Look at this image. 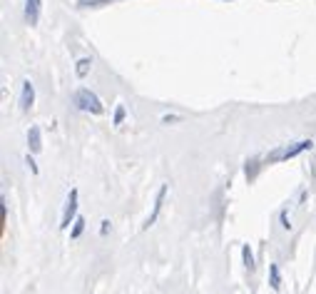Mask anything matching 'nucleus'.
<instances>
[{"label": "nucleus", "instance_id": "5", "mask_svg": "<svg viewBox=\"0 0 316 294\" xmlns=\"http://www.w3.org/2000/svg\"><path fill=\"white\" fill-rule=\"evenodd\" d=\"M164 197H167V185H162V187H159L157 200H155V210H152V215L147 217L145 227H152V225H155V220H157V215H159V210H162V205H164Z\"/></svg>", "mask_w": 316, "mask_h": 294}, {"label": "nucleus", "instance_id": "13", "mask_svg": "<svg viewBox=\"0 0 316 294\" xmlns=\"http://www.w3.org/2000/svg\"><path fill=\"white\" fill-rule=\"evenodd\" d=\"M102 2H110V0H80L82 7H95V5H102Z\"/></svg>", "mask_w": 316, "mask_h": 294}, {"label": "nucleus", "instance_id": "7", "mask_svg": "<svg viewBox=\"0 0 316 294\" xmlns=\"http://www.w3.org/2000/svg\"><path fill=\"white\" fill-rule=\"evenodd\" d=\"M27 147H30V152H40L42 150V140H40V127H30L27 130Z\"/></svg>", "mask_w": 316, "mask_h": 294}, {"label": "nucleus", "instance_id": "12", "mask_svg": "<svg viewBox=\"0 0 316 294\" xmlns=\"http://www.w3.org/2000/svg\"><path fill=\"white\" fill-rule=\"evenodd\" d=\"M257 167H259V162H257V160L247 162V177H249V180H254V175H257Z\"/></svg>", "mask_w": 316, "mask_h": 294}, {"label": "nucleus", "instance_id": "8", "mask_svg": "<svg viewBox=\"0 0 316 294\" xmlns=\"http://www.w3.org/2000/svg\"><path fill=\"white\" fill-rule=\"evenodd\" d=\"M269 285L274 292L282 290V272H279V265H269Z\"/></svg>", "mask_w": 316, "mask_h": 294}, {"label": "nucleus", "instance_id": "6", "mask_svg": "<svg viewBox=\"0 0 316 294\" xmlns=\"http://www.w3.org/2000/svg\"><path fill=\"white\" fill-rule=\"evenodd\" d=\"M25 20H27V25H37V20H40V0H25Z\"/></svg>", "mask_w": 316, "mask_h": 294}, {"label": "nucleus", "instance_id": "10", "mask_svg": "<svg viewBox=\"0 0 316 294\" xmlns=\"http://www.w3.org/2000/svg\"><path fill=\"white\" fill-rule=\"evenodd\" d=\"M242 257H244V267H247V270H254V255H252L249 245L242 247Z\"/></svg>", "mask_w": 316, "mask_h": 294}, {"label": "nucleus", "instance_id": "2", "mask_svg": "<svg viewBox=\"0 0 316 294\" xmlns=\"http://www.w3.org/2000/svg\"><path fill=\"white\" fill-rule=\"evenodd\" d=\"M75 105H77L80 110H85V112H92V115H100V112H102V102H100V97H97L92 90H87V87L77 90V95H75Z\"/></svg>", "mask_w": 316, "mask_h": 294}, {"label": "nucleus", "instance_id": "15", "mask_svg": "<svg viewBox=\"0 0 316 294\" xmlns=\"http://www.w3.org/2000/svg\"><path fill=\"white\" fill-rule=\"evenodd\" d=\"M5 215H7V207H5V197H0V220L5 225Z\"/></svg>", "mask_w": 316, "mask_h": 294}, {"label": "nucleus", "instance_id": "14", "mask_svg": "<svg viewBox=\"0 0 316 294\" xmlns=\"http://www.w3.org/2000/svg\"><path fill=\"white\" fill-rule=\"evenodd\" d=\"M122 120H125V107L120 105V107H117V112H115V125H122Z\"/></svg>", "mask_w": 316, "mask_h": 294}, {"label": "nucleus", "instance_id": "17", "mask_svg": "<svg viewBox=\"0 0 316 294\" xmlns=\"http://www.w3.org/2000/svg\"><path fill=\"white\" fill-rule=\"evenodd\" d=\"M282 225H284V227H287V230H289V227H292V225H289V215H287V212H282Z\"/></svg>", "mask_w": 316, "mask_h": 294}, {"label": "nucleus", "instance_id": "9", "mask_svg": "<svg viewBox=\"0 0 316 294\" xmlns=\"http://www.w3.org/2000/svg\"><path fill=\"white\" fill-rule=\"evenodd\" d=\"M90 67H92V60L90 57H82V60H77V77H85L87 72H90Z\"/></svg>", "mask_w": 316, "mask_h": 294}, {"label": "nucleus", "instance_id": "1", "mask_svg": "<svg viewBox=\"0 0 316 294\" xmlns=\"http://www.w3.org/2000/svg\"><path fill=\"white\" fill-rule=\"evenodd\" d=\"M312 140H302V142H294V145H287V147H279L274 152L267 155V162H282V160H289V157H297L299 152L304 150H312Z\"/></svg>", "mask_w": 316, "mask_h": 294}, {"label": "nucleus", "instance_id": "3", "mask_svg": "<svg viewBox=\"0 0 316 294\" xmlns=\"http://www.w3.org/2000/svg\"><path fill=\"white\" fill-rule=\"evenodd\" d=\"M75 212H77V190H70L67 202H65V212H62V222H60L62 230L70 227V222L75 220Z\"/></svg>", "mask_w": 316, "mask_h": 294}, {"label": "nucleus", "instance_id": "11", "mask_svg": "<svg viewBox=\"0 0 316 294\" xmlns=\"http://www.w3.org/2000/svg\"><path fill=\"white\" fill-rule=\"evenodd\" d=\"M82 232H85V220H82V217H77V220H75V227H72V235H70V237H72V240H77Z\"/></svg>", "mask_w": 316, "mask_h": 294}, {"label": "nucleus", "instance_id": "18", "mask_svg": "<svg viewBox=\"0 0 316 294\" xmlns=\"http://www.w3.org/2000/svg\"><path fill=\"white\" fill-rule=\"evenodd\" d=\"M27 165H30V170H32V172H37V165H35V160H32V157H27Z\"/></svg>", "mask_w": 316, "mask_h": 294}, {"label": "nucleus", "instance_id": "16", "mask_svg": "<svg viewBox=\"0 0 316 294\" xmlns=\"http://www.w3.org/2000/svg\"><path fill=\"white\" fill-rule=\"evenodd\" d=\"M107 232H110V220H105L102 227H100V235H107Z\"/></svg>", "mask_w": 316, "mask_h": 294}, {"label": "nucleus", "instance_id": "4", "mask_svg": "<svg viewBox=\"0 0 316 294\" xmlns=\"http://www.w3.org/2000/svg\"><path fill=\"white\" fill-rule=\"evenodd\" d=\"M32 102H35V87H32L30 80H25V82H22V95H20V110L27 112V110L32 107Z\"/></svg>", "mask_w": 316, "mask_h": 294}]
</instances>
